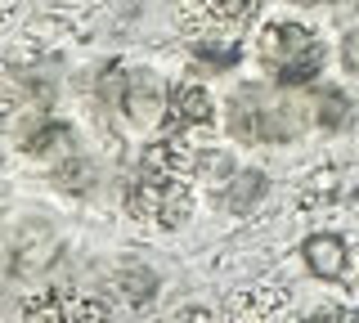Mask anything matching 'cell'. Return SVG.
I'll return each instance as SVG.
<instances>
[{
	"label": "cell",
	"instance_id": "cell-6",
	"mask_svg": "<svg viewBox=\"0 0 359 323\" xmlns=\"http://www.w3.org/2000/svg\"><path fill=\"white\" fill-rule=\"evenodd\" d=\"M216 126V99L198 81H175L166 99V135H189V130Z\"/></svg>",
	"mask_w": 359,
	"mask_h": 323
},
{
	"label": "cell",
	"instance_id": "cell-2",
	"mask_svg": "<svg viewBox=\"0 0 359 323\" xmlns=\"http://www.w3.org/2000/svg\"><path fill=\"white\" fill-rule=\"evenodd\" d=\"M256 59H261L265 76L278 85V90H301V85H314L323 76V36L297 18H274L256 32Z\"/></svg>",
	"mask_w": 359,
	"mask_h": 323
},
{
	"label": "cell",
	"instance_id": "cell-7",
	"mask_svg": "<svg viewBox=\"0 0 359 323\" xmlns=\"http://www.w3.org/2000/svg\"><path fill=\"white\" fill-rule=\"evenodd\" d=\"M301 261H306V270L314 278L337 283V278H346V270H351V247H346L341 233H310L301 242Z\"/></svg>",
	"mask_w": 359,
	"mask_h": 323
},
{
	"label": "cell",
	"instance_id": "cell-8",
	"mask_svg": "<svg viewBox=\"0 0 359 323\" xmlns=\"http://www.w3.org/2000/svg\"><path fill=\"white\" fill-rule=\"evenodd\" d=\"M269 193L265 171H252V166H238L229 180L220 184V207L233 211V216H247L252 207H261V198Z\"/></svg>",
	"mask_w": 359,
	"mask_h": 323
},
{
	"label": "cell",
	"instance_id": "cell-5",
	"mask_svg": "<svg viewBox=\"0 0 359 323\" xmlns=\"http://www.w3.org/2000/svg\"><path fill=\"white\" fill-rule=\"evenodd\" d=\"M22 323H112L108 305L99 296H81V292H41L27 301Z\"/></svg>",
	"mask_w": 359,
	"mask_h": 323
},
{
	"label": "cell",
	"instance_id": "cell-12",
	"mask_svg": "<svg viewBox=\"0 0 359 323\" xmlns=\"http://www.w3.org/2000/svg\"><path fill=\"white\" fill-rule=\"evenodd\" d=\"M117 283H121V292L130 296V305H144V301L157 296V274L149 270V265H130V270H121Z\"/></svg>",
	"mask_w": 359,
	"mask_h": 323
},
{
	"label": "cell",
	"instance_id": "cell-14",
	"mask_svg": "<svg viewBox=\"0 0 359 323\" xmlns=\"http://www.w3.org/2000/svg\"><path fill=\"white\" fill-rule=\"evenodd\" d=\"M306 323H359V319L351 315V310H337V305H332V310H319V315H310Z\"/></svg>",
	"mask_w": 359,
	"mask_h": 323
},
{
	"label": "cell",
	"instance_id": "cell-11",
	"mask_svg": "<svg viewBox=\"0 0 359 323\" xmlns=\"http://www.w3.org/2000/svg\"><path fill=\"white\" fill-rule=\"evenodd\" d=\"M194 59L202 63V68H211V72H229L233 63L243 59V50H238V41H198Z\"/></svg>",
	"mask_w": 359,
	"mask_h": 323
},
{
	"label": "cell",
	"instance_id": "cell-1",
	"mask_svg": "<svg viewBox=\"0 0 359 323\" xmlns=\"http://www.w3.org/2000/svg\"><path fill=\"white\" fill-rule=\"evenodd\" d=\"M198 149H184L175 135L144 149V166L126 184V211L153 229H180L194 216Z\"/></svg>",
	"mask_w": 359,
	"mask_h": 323
},
{
	"label": "cell",
	"instance_id": "cell-3",
	"mask_svg": "<svg viewBox=\"0 0 359 323\" xmlns=\"http://www.w3.org/2000/svg\"><path fill=\"white\" fill-rule=\"evenodd\" d=\"M104 95L112 108H121L135 126H153V121H166V99H171V85H162V76L149 72V68H121V63H112L104 72Z\"/></svg>",
	"mask_w": 359,
	"mask_h": 323
},
{
	"label": "cell",
	"instance_id": "cell-4",
	"mask_svg": "<svg viewBox=\"0 0 359 323\" xmlns=\"http://www.w3.org/2000/svg\"><path fill=\"white\" fill-rule=\"evenodd\" d=\"M224 121H229V135L243 139V144H265V139L292 135L287 117L278 113V108H269V99H265L261 90H252V85H243V90L229 99Z\"/></svg>",
	"mask_w": 359,
	"mask_h": 323
},
{
	"label": "cell",
	"instance_id": "cell-10",
	"mask_svg": "<svg viewBox=\"0 0 359 323\" xmlns=\"http://www.w3.org/2000/svg\"><path fill=\"white\" fill-rule=\"evenodd\" d=\"M207 5V18L224 32H243L247 23L256 18V9H261V0H202Z\"/></svg>",
	"mask_w": 359,
	"mask_h": 323
},
{
	"label": "cell",
	"instance_id": "cell-15",
	"mask_svg": "<svg viewBox=\"0 0 359 323\" xmlns=\"http://www.w3.org/2000/svg\"><path fill=\"white\" fill-rule=\"evenodd\" d=\"M292 5H306V9H319V5H359V0H292Z\"/></svg>",
	"mask_w": 359,
	"mask_h": 323
},
{
	"label": "cell",
	"instance_id": "cell-9",
	"mask_svg": "<svg viewBox=\"0 0 359 323\" xmlns=\"http://www.w3.org/2000/svg\"><path fill=\"white\" fill-rule=\"evenodd\" d=\"M355 117V99L341 90V85H323L319 95H314V121H319L323 130H346Z\"/></svg>",
	"mask_w": 359,
	"mask_h": 323
},
{
	"label": "cell",
	"instance_id": "cell-13",
	"mask_svg": "<svg viewBox=\"0 0 359 323\" xmlns=\"http://www.w3.org/2000/svg\"><path fill=\"white\" fill-rule=\"evenodd\" d=\"M341 68L351 76H359V27H351L341 36Z\"/></svg>",
	"mask_w": 359,
	"mask_h": 323
}]
</instances>
